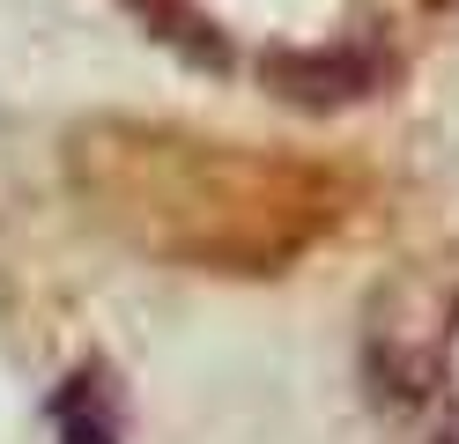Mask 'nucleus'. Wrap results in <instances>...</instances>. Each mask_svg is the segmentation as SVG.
I'll use <instances>...</instances> for the list:
<instances>
[{
	"mask_svg": "<svg viewBox=\"0 0 459 444\" xmlns=\"http://www.w3.org/2000/svg\"><path fill=\"white\" fill-rule=\"evenodd\" d=\"M52 422H60V444H119V437H126L119 393L104 385V370L67 378V385H60V400H52Z\"/></svg>",
	"mask_w": 459,
	"mask_h": 444,
	"instance_id": "obj_1",
	"label": "nucleus"
}]
</instances>
